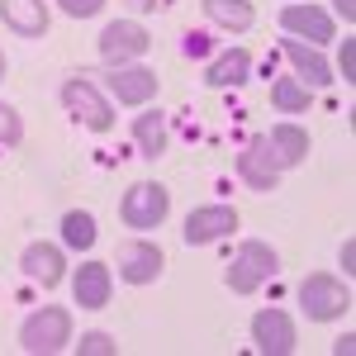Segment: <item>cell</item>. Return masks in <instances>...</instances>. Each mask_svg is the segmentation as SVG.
<instances>
[{
    "label": "cell",
    "mask_w": 356,
    "mask_h": 356,
    "mask_svg": "<svg viewBox=\"0 0 356 356\" xmlns=\"http://www.w3.org/2000/svg\"><path fill=\"white\" fill-rule=\"evenodd\" d=\"M275 266H280L275 247L261 243V238H247V243L238 247V257L228 261L223 280H228V290H233V295H257V290L275 275Z\"/></svg>",
    "instance_id": "1"
},
{
    "label": "cell",
    "mask_w": 356,
    "mask_h": 356,
    "mask_svg": "<svg viewBox=\"0 0 356 356\" xmlns=\"http://www.w3.org/2000/svg\"><path fill=\"white\" fill-rule=\"evenodd\" d=\"M72 342V314L62 309V304H48V309H38V314H29L24 328H19V347L29 356H53L62 352Z\"/></svg>",
    "instance_id": "2"
},
{
    "label": "cell",
    "mask_w": 356,
    "mask_h": 356,
    "mask_svg": "<svg viewBox=\"0 0 356 356\" xmlns=\"http://www.w3.org/2000/svg\"><path fill=\"white\" fill-rule=\"evenodd\" d=\"M300 309H304V318H314V323H332V318H342L352 309V290L337 275L314 271V275H304V285H300Z\"/></svg>",
    "instance_id": "3"
},
{
    "label": "cell",
    "mask_w": 356,
    "mask_h": 356,
    "mask_svg": "<svg viewBox=\"0 0 356 356\" xmlns=\"http://www.w3.org/2000/svg\"><path fill=\"white\" fill-rule=\"evenodd\" d=\"M62 105L76 114L90 134H110L114 129V105L105 100V90L95 81H86V76H67L62 81Z\"/></svg>",
    "instance_id": "4"
},
{
    "label": "cell",
    "mask_w": 356,
    "mask_h": 356,
    "mask_svg": "<svg viewBox=\"0 0 356 356\" xmlns=\"http://www.w3.org/2000/svg\"><path fill=\"white\" fill-rule=\"evenodd\" d=\"M119 214H124V223H129V228H138V233L162 228L166 214H171V195H166V186H157V181H138L134 191L124 195Z\"/></svg>",
    "instance_id": "5"
},
{
    "label": "cell",
    "mask_w": 356,
    "mask_h": 356,
    "mask_svg": "<svg viewBox=\"0 0 356 356\" xmlns=\"http://www.w3.org/2000/svg\"><path fill=\"white\" fill-rule=\"evenodd\" d=\"M147 48H152V33L138 24V19H114V24H105V33H100V57H105L110 67L138 62Z\"/></svg>",
    "instance_id": "6"
},
{
    "label": "cell",
    "mask_w": 356,
    "mask_h": 356,
    "mask_svg": "<svg viewBox=\"0 0 356 356\" xmlns=\"http://www.w3.org/2000/svg\"><path fill=\"white\" fill-rule=\"evenodd\" d=\"M114 261H119V280H129V285H152L157 275H162L166 257L157 243H147V238H134V243H124L114 252Z\"/></svg>",
    "instance_id": "7"
},
{
    "label": "cell",
    "mask_w": 356,
    "mask_h": 356,
    "mask_svg": "<svg viewBox=\"0 0 356 356\" xmlns=\"http://www.w3.org/2000/svg\"><path fill=\"white\" fill-rule=\"evenodd\" d=\"M252 342L261 356H290L295 352V318L285 309H261L252 318Z\"/></svg>",
    "instance_id": "8"
},
{
    "label": "cell",
    "mask_w": 356,
    "mask_h": 356,
    "mask_svg": "<svg viewBox=\"0 0 356 356\" xmlns=\"http://www.w3.org/2000/svg\"><path fill=\"white\" fill-rule=\"evenodd\" d=\"M238 176H243L252 191H261V195L280 186V166H275V152H271V143H266V134L252 138L243 152H238Z\"/></svg>",
    "instance_id": "9"
},
{
    "label": "cell",
    "mask_w": 356,
    "mask_h": 356,
    "mask_svg": "<svg viewBox=\"0 0 356 356\" xmlns=\"http://www.w3.org/2000/svg\"><path fill=\"white\" fill-rule=\"evenodd\" d=\"M19 271H24V280L53 290V285H62V275H67V257H62V247H53V243H29L24 252H19Z\"/></svg>",
    "instance_id": "10"
},
{
    "label": "cell",
    "mask_w": 356,
    "mask_h": 356,
    "mask_svg": "<svg viewBox=\"0 0 356 356\" xmlns=\"http://www.w3.org/2000/svg\"><path fill=\"white\" fill-rule=\"evenodd\" d=\"M238 228V214L228 209V204H209V209H191V219H186V243L191 247H209L219 243V238H228Z\"/></svg>",
    "instance_id": "11"
},
{
    "label": "cell",
    "mask_w": 356,
    "mask_h": 356,
    "mask_svg": "<svg viewBox=\"0 0 356 356\" xmlns=\"http://www.w3.org/2000/svg\"><path fill=\"white\" fill-rule=\"evenodd\" d=\"M105 86H110V95L119 105H147L162 81H157V72H147V67H114L110 76H105Z\"/></svg>",
    "instance_id": "12"
},
{
    "label": "cell",
    "mask_w": 356,
    "mask_h": 356,
    "mask_svg": "<svg viewBox=\"0 0 356 356\" xmlns=\"http://www.w3.org/2000/svg\"><path fill=\"white\" fill-rule=\"evenodd\" d=\"M280 29H285L290 38H309L314 48H318V43H332V19L318 5H285V10H280Z\"/></svg>",
    "instance_id": "13"
},
{
    "label": "cell",
    "mask_w": 356,
    "mask_h": 356,
    "mask_svg": "<svg viewBox=\"0 0 356 356\" xmlns=\"http://www.w3.org/2000/svg\"><path fill=\"white\" fill-rule=\"evenodd\" d=\"M110 290H114V275L105 261H86L76 266V280H72V300L76 309H105L110 304Z\"/></svg>",
    "instance_id": "14"
},
{
    "label": "cell",
    "mask_w": 356,
    "mask_h": 356,
    "mask_svg": "<svg viewBox=\"0 0 356 356\" xmlns=\"http://www.w3.org/2000/svg\"><path fill=\"white\" fill-rule=\"evenodd\" d=\"M280 48H285L290 67H295V81H304L309 90H314V86H332V81H337V76H332V67L323 62V53H318V48H304L300 38H285Z\"/></svg>",
    "instance_id": "15"
},
{
    "label": "cell",
    "mask_w": 356,
    "mask_h": 356,
    "mask_svg": "<svg viewBox=\"0 0 356 356\" xmlns=\"http://www.w3.org/2000/svg\"><path fill=\"white\" fill-rule=\"evenodd\" d=\"M0 19L19 38H43L48 33V5L43 0H0Z\"/></svg>",
    "instance_id": "16"
},
{
    "label": "cell",
    "mask_w": 356,
    "mask_h": 356,
    "mask_svg": "<svg viewBox=\"0 0 356 356\" xmlns=\"http://www.w3.org/2000/svg\"><path fill=\"white\" fill-rule=\"evenodd\" d=\"M204 81L214 86V90H228V86L252 81V53H247V48H228V53H219L214 62H209Z\"/></svg>",
    "instance_id": "17"
},
{
    "label": "cell",
    "mask_w": 356,
    "mask_h": 356,
    "mask_svg": "<svg viewBox=\"0 0 356 356\" xmlns=\"http://www.w3.org/2000/svg\"><path fill=\"white\" fill-rule=\"evenodd\" d=\"M266 143H271L280 171L285 166H304V157H309V134H304L300 124H275L271 134H266Z\"/></svg>",
    "instance_id": "18"
},
{
    "label": "cell",
    "mask_w": 356,
    "mask_h": 356,
    "mask_svg": "<svg viewBox=\"0 0 356 356\" xmlns=\"http://www.w3.org/2000/svg\"><path fill=\"white\" fill-rule=\"evenodd\" d=\"M134 143H138V152H143L147 162H157V157L166 152V114L162 110L138 114L134 119Z\"/></svg>",
    "instance_id": "19"
},
{
    "label": "cell",
    "mask_w": 356,
    "mask_h": 356,
    "mask_svg": "<svg viewBox=\"0 0 356 356\" xmlns=\"http://www.w3.org/2000/svg\"><path fill=\"white\" fill-rule=\"evenodd\" d=\"M200 5H204V15L219 29H228V33H247V29L257 24V10H252L247 0H200Z\"/></svg>",
    "instance_id": "20"
},
{
    "label": "cell",
    "mask_w": 356,
    "mask_h": 356,
    "mask_svg": "<svg viewBox=\"0 0 356 356\" xmlns=\"http://www.w3.org/2000/svg\"><path fill=\"white\" fill-rule=\"evenodd\" d=\"M309 100H314V90L304 81H295V76H280L271 86V105L280 114H309Z\"/></svg>",
    "instance_id": "21"
},
{
    "label": "cell",
    "mask_w": 356,
    "mask_h": 356,
    "mask_svg": "<svg viewBox=\"0 0 356 356\" xmlns=\"http://www.w3.org/2000/svg\"><path fill=\"white\" fill-rule=\"evenodd\" d=\"M62 243L86 252V247H95V214L90 209H72V214H62Z\"/></svg>",
    "instance_id": "22"
},
{
    "label": "cell",
    "mask_w": 356,
    "mask_h": 356,
    "mask_svg": "<svg viewBox=\"0 0 356 356\" xmlns=\"http://www.w3.org/2000/svg\"><path fill=\"white\" fill-rule=\"evenodd\" d=\"M76 352H81V356H114V352H119V342H114L110 332H86L81 342H76Z\"/></svg>",
    "instance_id": "23"
},
{
    "label": "cell",
    "mask_w": 356,
    "mask_h": 356,
    "mask_svg": "<svg viewBox=\"0 0 356 356\" xmlns=\"http://www.w3.org/2000/svg\"><path fill=\"white\" fill-rule=\"evenodd\" d=\"M19 138H24L19 114L10 110V105H0V147H19Z\"/></svg>",
    "instance_id": "24"
},
{
    "label": "cell",
    "mask_w": 356,
    "mask_h": 356,
    "mask_svg": "<svg viewBox=\"0 0 356 356\" xmlns=\"http://www.w3.org/2000/svg\"><path fill=\"white\" fill-rule=\"evenodd\" d=\"M57 5H62L72 19H90V15H100V5H105V0H57Z\"/></svg>",
    "instance_id": "25"
},
{
    "label": "cell",
    "mask_w": 356,
    "mask_h": 356,
    "mask_svg": "<svg viewBox=\"0 0 356 356\" xmlns=\"http://www.w3.org/2000/svg\"><path fill=\"white\" fill-rule=\"evenodd\" d=\"M337 72H342V81H356V43H352V38H342V57H337Z\"/></svg>",
    "instance_id": "26"
},
{
    "label": "cell",
    "mask_w": 356,
    "mask_h": 356,
    "mask_svg": "<svg viewBox=\"0 0 356 356\" xmlns=\"http://www.w3.org/2000/svg\"><path fill=\"white\" fill-rule=\"evenodd\" d=\"M342 271H347V275L356 271V243H352V238L342 243Z\"/></svg>",
    "instance_id": "27"
},
{
    "label": "cell",
    "mask_w": 356,
    "mask_h": 356,
    "mask_svg": "<svg viewBox=\"0 0 356 356\" xmlns=\"http://www.w3.org/2000/svg\"><path fill=\"white\" fill-rule=\"evenodd\" d=\"M352 347H356V337L347 332V337H337V342H332V356H352Z\"/></svg>",
    "instance_id": "28"
},
{
    "label": "cell",
    "mask_w": 356,
    "mask_h": 356,
    "mask_svg": "<svg viewBox=\"0 0 356 356\" xmlns=\"http://www.w3.org/2000/svg\"><path fill=\"white\" fill-rule=\"evenodd\" d=\"M332 5H337V15H342L347 24H352V19H356V0H332Z\"/></svg>",
    "instance_id": "29"
},
{
    "label": "cell",
    "mask_w": 356,
    "mask_h": 356,
    "mask_svg": "<svg viewBox=\"0 0 356 356\" xmlns=\"http://www.w3.org/2000/svg\"><path fill=\"white\" fill-rule=\"evenodd\" d=\"M129 10H152V5H162V0H124Z\"/></svg>",
    "instance_id": "30"
},
{
    "label": "cell",
    "mask_w": 356,
    "mask_h": 356,
    "mask_svg": "<svg viewBox=\"0 0 356 356\" xmlns=\"http://www.w3.org/2000/svg\"><path fill=\"white\" fill-rule=\"evenodd\" d=\"M0 76H5V57H0Z\"/></svg>",
    "instance_id": "31"
}]
</instances>
